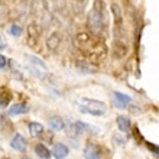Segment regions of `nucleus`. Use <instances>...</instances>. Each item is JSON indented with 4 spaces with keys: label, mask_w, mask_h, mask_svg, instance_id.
I'll use <instances>...</instances> for the list:
<instances>
[{
    "label": "nucleus",
    "mask_w": 159,
    "mask_h": 159,
    "mask_svg": "<svg viewBox=\"0 0 159 159\" xmlns=\"http://www.w3.org/2000/svg\"><path fill=\"white\" fill-rule=\"evenodd\" d=\"M22 32H23V29H22V26L19 25V23H12V25L9 26V34L12 35V36H20Z\"/></svg>",
    "instance_id": "19"
},
{
    "label": "nucleus",
    "mask_w": 159,
    "mask_h": 159,
    "mask_svg": "<svg viewBox=\"0 0 159 159\" xmlns=\"http://www.w3.org/2000/svg\"><path fill=\"white\" fill-rule=\"evenodd\" d=\"M51 2H52V3L55 4V6H57V7H61V4H62L64 6V0H51Z\"/></svg>",
    "instance_id": "23"
},
{
    "label": "nucleus",
    "mask_w": 159,
    "mask_h": 159,
    "mask_svg": "<svg viewBox=\"0 0 159 159\" xmlns=\"http://www.w3.org/2000/svg\"><path fill=\"white\" fill-rule=\"evenodd\" d=\"M35 153H36L41 159H49L51 158L49 149H48L45 145H42V143H38V145L35 146Z\"/></svg>",
    "instance_id": "14"
},
{
    "label": "nucleus",
    "mask_w": 159,
    "mask_h": 159,
    "mask_svg": "<svg viewBox=\"0 0 159 159\" xmlns=\"http://www.w3.org/2000/svg\"><path fill=\"white\" fill-rule=\"evenodd\" d=\"M22 159H30V158H29V156H23V158H22Z\"/></svg>",
    "instance_id": "26"
},
{
    "label": "nucleus",
    "mask_w": 159,
    "mask_h": 159,
    "mask_svg": "<svg viewBox=\"0 0 159 159\" xmlns=\"http://www.w3.org/2000/svg\"><path fill=\"white\" fill-rule=\"evenodd\" d=\"M7 67V59L4 58V55L0 54V70H4Z\"/></svg>",
    "instance_id": "21"
},
{
    "label": "nucleus",
    "mask_w": 159,
    "mask_h": 159,
    "mask_svg": "<svg viewBox=\"0 0 159 159\" xmlns=\"http://www.w3.org/2000/svg\"><path fill=\"white\" fill-rule=\"evenodd\" d=\"M74 45L88 61L93 62H100L107 55L104 42L90 32H78L74 38Z\"/></svg>",
    "instance_id": "1"
},
{
    "label": "nucleus",
    "mask_w": 159,
    "mask_h": 159,
    "mask_svg": "<svg viewBox=\"0 0 159 159\" xmlns=\"http://www.w3.org/2000/svg\"><path fill=\"white\" fill-rule=\"evenodd\" d=\"M77 68H78L81 72H96L97 68L93 65V64L87 62V61H78L77 62Z\"/></svg>",
    "instance_id": "15"
},
{
    "label": "nucleus",
    "mask_w": 159,
    "mask_h": 159,
    "mask_svg": "<svg viewBox=\"0 0 159 159\" xmlns=\"http://www.w3.org/2000/svg\"><path fill=\"white\" fill-rule=\"evenodd\" d=\"M29 9L41 22L49 20L51 9H49V4H48V0H32Z\"/></svg>",
    "instance_id": "5"
},
{
    "label": "nucleus",
    "mask_w": 159,
    "mask_h": 159,
    "mask_svg": "<svg viewBox=\"0 0 159 159\" xmlns=\"http://www.w3.org/2000/svg\"><path fill=\"white\" fill-rule=\"evenodd\" d=\"M100 148L94 145V143L88 142L87 146H85V151H84V156L85 159H100Z\"/></svg>",
    "instance_id": "9"
},
{
    "label": "nucleus",
    "mask_w": 159,
    "mask_h": 159,
    "mask_svg": "<svg viewBox=\"0 0 159 159\" xmlns=\"http://www.w3.org/2000/svg\"><path fill=\"white\" fill-rule=\"evenodd\" d=\"M3 3H4V0H0V6H2Z\"/></svg>",
    "instance_id": "27"
},
{
    "label": "nucleus",
    "mask_w": 159,
    "mask_h": 159,
    "mask_svg": "<svg viewBox=\"0 0 159 159\" xmlns=\"http://www.w3.org/2000/svg\"><path fill=\"white\" fill-rule=\"evenodd\" d=\"M117 126L119 129L125 133H129L130 129H132V125H130V119L126 117V116H119L117 117Z\"/></svg>",
    "instance_id": "13"
},
{
    "label": "nucleus",
    "mask_w": 159,
    "mask_h": 159,
    "mask_svg": "<svg viewBox=\"0 0 159 159\" xmlns=\"http://www.w3.org/2000/svg\"><path fill=\"white\" fill-rule=\"evenodd\" d=\"M61 43H62V35L59 34V32H52L49 35V38L46 39V48L51 52H57L59 49Z\"/></svg>",
    "instance_id": "6"
},
{
    "label": "nucleus",
    "mask_w": 159,
    "mask_h": 159,
    "mask_svg": "<svg viewBox=\"0 0 159 159\" xmlns=\"http://www.w3.org/2000/svg\"><path fill=\"white\" fill-rule=\"evenodd\" d=\"M78 109L84 114L91 116H103L106 113V104L101 101L93 100V98H83L78 101Z\"/></svg>",
    "instance_id": "3"
},
{
    "label": "nucleus",
    "mask_w": 159,
    "mask_h": 159,
    "mask_svg": "<svg viewBox=\"0 0 159 159\" xmlns=\"http://www.w3.org/2000/svg\"><path fill=\"white\" fill-rule=\"evenodd\" d=\"M87 28L90 34L100 39L109 30V15H107V7L103 0H96L93 4V9L88 12Z\"/></svg>",
    "instance_id": "2"
},
{
    "label": "nucleus",
    "mask_w": 159,
    "mask_h": 159,
    "mask_svg": "<svg viewBox=\"0 0 159 159\" xmlns=\"http://www.w3.org/2000/svg\"><path fill=\"white\" fill-rule=\"evenodd\" d=\"M130 98L127 94H123V93H113V104L117 107V109H126L127 106L130 104Z\"/></svg>",
    "instance_id": "7"
},
{
    "label": "nucleus",
    "mask_w": 159,
    "mask_h": 159,
    "mask_svg": "<svg viewBox=\"0 0 159 159\" xmlns=\"http://www.w3.org/2000/svg\"><path fill=\"white\" fill-rule=\"evenodd\" d=\"M0 129H10V120L3 113H0Z\"/></svg>",
    "instance_id": "20"
},
{
    "label": "nucleus",
    "mask_w": 159,
    "mask_h": 159,
    "mask_svg": "<svg viewBox=\"0 0 159 159\" xmlns=\"http://www.w3.org/2000/svg\"><path fill=\"white\" fill-rule=\"evenodd\" d=\"M48 125H49V127L52 130H55V132H59V130H62L64 127H65L64 120L59 117V116H52V117L49 119V121H48Z\"/></svg>",
    "instance_id": "12"
},
{
    "label": "nucleus",
    "mask_w": 159,
    "mask_h": 159,
    "mask_svg": "<svg viewBox=\"0 0 159 159\" xmlns=\"http://www.w3.org/2000/svg\"><path fill=\"white\" fill-rule=\"evenodd\" d=\"M29 132L32 136H41L43 133V126L41 123H36V121H32L29 125Z\"/></svg>",
    "instance_id": "17"
},
{
    "label": "nucleus",
    "mask_w": 159,
    "mask_h": 159,
    "mask_svg": "<svg viewBox=\"0 0 159 159\" xmlns=\"http://www.w3.org/2000/svg\"><path fill=\"white\" fill-rule=\"evenodd\" d=\"M6 159H9V158H6Z\"/></svg>",
    "instance_id": "28"
},
{
    "label": "nucleus",
    "mask_w": 159,
    "mask_h": 159,
    "mask_svg": "<svg viewBox=\"0 0 159 159\" xmlns=\"http://www.w3.org/2000/svg\"><path fill=\"white\" fill-rule=\"evenodd\" d=\"M74 2H77V3H80V4H83V3H84V0H74Z\"/></svg>",
    "instance_id": "25"
},
{
    "label": "nucleus",
    "mask_w": 159,
    "mask_h": 159,
    "mask_svg": "<svg viewBox=\"0 0 159 159\" xmlns=\"http://www.w3.org/2000/svg\"><path fill=\"white\" fill-rule=\"evenodd\" d=\"M111 12H113V16H114V22L116 25H121V10L117 4H111Z\"/></svg>",
    "instance_id": "18"
},
{
    "label": "nucleus",
    "mask_w": 159,
    "mask_h": 159,
    "mask_svg": "<svg viewBox=\"0 0 159 159\" xmlns=\"http://www.w3.org/2000/svg\"><path fill=\"white\" fill-rule=\"evenodd\" d=\"M25 113H28V106L25 103H16L9 109V116H19Z\"/></svg>",
    "instance_id": "11"
},
{
    "label": "nucleus",
    "mask_w": 159,
    "mask_h": 159,
    "mask_svg": "<svg viewBox=\"0 0 159 159\" xmlns=\"http://www.w3.org/2000/svg\"><path fill=\"white\" fill-rule=\"evenodd\" d=\"M10 100H12L10 93H9L7 90H2V91H0V109L7 107V104L10 103Z\"/></svg>",
    "instance_id": "16"
},
{
    "label": "nucleus",
    "mask_w": 159,
    "mask_h": 159,
    "mask_svg": "<svg viewBox=\"0 0 159 159\" xmlns=\"http://www.w3.org/2000/svg\"><path fill=\"white\" fill-rule=\"evenodd\" d=\"M6 48V41L3 39V36L0 35V49H4Z\"/></svg>",
    "instance_id": "24"
},
{
    "label": "nucleus",
    "mask_w": 159,
    "mask_h": 159,
    "mask_svg": "<svg viewBox=\"0 0 159 159\" xmlns=\"http://www.w3.org/2000/svg\"><path fill=\"white\" fill-rule=\"evenodd\" d=\"M68 153H70V149L64 143H57L54 146V149H52V155L57 159H65L68 156Z\"/></svg>",
    "instance_id": "10"
},
{
    "label": "nucleus",
    "mask_w": 159,
    "mask_h": 159,
    "mask_svg": "<svg viewBox=\"0 0 159 159\" xmlns=\"http://www.w3.org/2000/svg\"><path fill=\"white\" fill-rule=\"evenodd\" d=\"M30 61H34V62H36L39 65V67H42V68H46V65H45V62L43 61H41V59H38V58H35V57H30Z\"/></svg>",
    "instance_id": "22"
},
{
    "label": "nucleus",
    "mask_w": 159,
    "mask_h": 159,
    "mask_svg": "<svg viewBox=\"0 0 159 159\" xmlns=\"http://www.w3.org/2000/svg\"><path fill=\"white\" fill-rule=\"evenodd\" d=\"M41 35H42L41 25L36 20L30 22L28 28H26V43H28V46H30L32 49H38Z\"/></svg>",
    "instance_id": "4"
},
{
    "label": "nucleus",
    "mask_w": 159,
    "mask_h": 159,
    "mask_svg": "<svg viewBox=\"0 0 159 159\" xmlns=\"http://www.w3.org/2000/svg\"><path fill=\"white\" fill-rule=\"evenodd\" d=\"M10 146L16 152H25L26 148H28V142H26V139L23 138L22 134L16 133L12 138V140H10Z\"/></svg>",
    "instance_id": "8"
}]
</instances>
